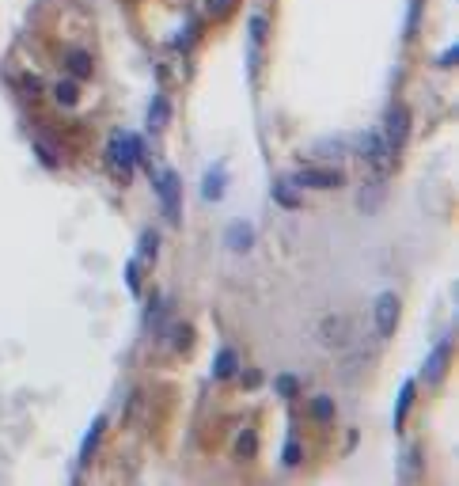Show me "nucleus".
Masks as SVG:
<instances>
[{"label":"nucleus","mask_w":459,"mask_h":486,"mask_svg":"<svg viewBox=\"0 0 459 486\" xmlns=\"http://www.w3.org/2000/svg\"><path fill=\"white\" fill-rule=\"evenodd\" d=\"M262 38H266V16H250V61H258Z\"/></svg>","instance_id":"9b49d317"},{"label":"nucleus","mask_w":459,"mask_h":486,"mask_svg":"<svg viewBox=\"0 0 459 486\" xmlns=\"http://www.w3.org/2000/svg\"><path fill=\"white\" fill-rule=\"evenodd\" d=\"M448 353H452V342L444 338L441 346L433 350V357L425 361V377H429V380H441V377H444V364H448Z\"/></svg>","instance_id":"6e6552de"},{"label":"nucleus","mask_w":459,"mask_h":486,"mask_svg":"<svg viewBox=\"0 0 459 486\" xmlns=\"http://www.w3.org/2000/svg\"><path fill=\"white\" fill-rule=\"evenodd\" d=\"M319 342L326 350H349L357 342V323L349 315H326L319 323Z\"/></svg>","instance_id":"f257e3e1"},{"label":"nucleus","mask_w":459,"mask_h":486,"mask_svg":"<svg viewBox=\"0 0 459 486\" xmlns=\"http://www.w3.org/2000/svg\"><path fill=\"white\" fill-rule=\"evenodd\" d=\"M106 156L118 171H122V179H129V171H133V163L140 160V141L133 134H114L111 145H106Z\"/></svg>","instance_id":"f03ea898"},{"label":"nucleus","mask_w":459,"mask_h":486,"mask_svg":"<svg viewBox=\"0 0 459 486\" xmlns=\"http://www.w3.org/2000/svg\"><path fill=\"white\" fill-rule=\"evenodd\" d=\"M126 278H129V289H140V278H137V262H129Z\"/></svg>","instance_id":"b1692460"},{"label":"nucleus","mask_w":459,"mask_h":486,"mask_svg":"<svg viewBox=\"0 0 459 486\" xmlns=\"http://www.w3.org/2000/svg\"><path fill=\"white\" fill-rule=\"evenodd\" d=\"M384 141H387V148L391 152H399L402 145H407V134H410V114H407V107H391L387 110V122H384Z\"/></svg>","instance_id":"20e7f679"},{"label":"nucleus","mask_w":459,"mask_h":486,"mask_svg":"<svg viewBox=\"0 0 459 486\" xmlns=\"http://www.w3.org/2000/svg\"><path fill=\"white\" fill-rule=\"evenodd\" d=\"M209 8H216V12H228V8H232V0H209Z\"/></svg>","instance_id":"393cba45"},{"label":"nucleus","mask_w":459,"mask_h":486,"mask_svg":"<svg viewBox=\"0 0 459 486\" xmlns=\"http://www.w3.org/2000/svg\"><path fill=\"white\" fill-rule=\"evenodd\" d=\"M148 126H152V129H163V126H167V99H163V95H152Z\"/></svg>","instance_id":"9d476101"},{"label":"nucleus","mask_w":459,"mask_h":486,"mask_svg":"<svg viewBox=\"0 0 459 486\" xmlns=\"http://www.w3.org/2000/svg\"><path fill=\"white\" fill-rule=\"evenodd\" d=\"M297 463H300V445H297V441H289V445H285V468H297Z\"/></svg>","instance_id":"412c9836"},{"label":"nucleus","mask_w":459,"mask_h":486,"mask_svg":"<svg viewBox=\"0 0 459 486\" xmlns=\"http://www.w3.org/2000/svg\"><path fill=\"white\" fill-rule=\"evenodd\" d=\"M399 323V296L395 293H380L376 296V335L387 338Z\"/></svg>","instance_id":"423d86ee"},{"label":"nucleus","mask_w":459,"mask_h":486,"mask_svg":"<svg viewBox=\"0 0 459 486\" xmlns=\"http://www.w3.org/2000/svg\"><path fill=\"white\" fill-rule=\"evenodd\" d=\"M156 190H160V202H163V213H167V220H179V194H182L179 175H175V171H160Z\"/></svg>","instance_id":"39448f33"},{"label":"nucleus","mask_w":459,"mask_h":486,"mask_svg":"<svg viewBox=\"0 0 459 486\" xmlns=\"http://www.w3.org/2000/svg\"><path fill=\"white\" fill-rule=\"evenodd\" d=\"M357 152H360V160H365L372 171H380V175L391 168V156H395L380 134H360V137H357Z\"/></svg>","instance_id":"7ed1b4c3"},{"label":"nucleus","mask_w":459,"mask_h":486,"mask_svg":"<svg viewBox=\"0 0 459 486\" xmlns=\"http://www.w3.org/2000/svg\"><path fill=\"white\" fill-rule=\"evenodd\" d=\"M236 369H239L236 350H221V357H216V364H213V377L216 380H228V377H236Z\"/></svg>","instance_id":"1a4fd4ad"},{"label":"nucleus","mask_w":459,"mask_h":486,"mask_svg":"<svg viewBox=\"0 0 459 486\" xmlns=\"http://www.w3.org/2000/svg\"><path fill=\"white\" fill-rule=\"evenodd\" d=\"M250 239H255V232H250L247 225H232V228H228V243H232V251H247Z\"/></svg>","instance_id":"f8f14e48"},{"label":"nucleus","mask_w":459,"mask_h":486,"mask_svg":"<svg viewBox=\"0 0 459 486\" xmlns=\"http://www.w3.org/2000/svg\"><path fill=\"white\" fill-rule=\"evenodd\" d=\"M221 194H224V168H216L213 175H205V198H209V202H216Z\"/></svg>","instance_id":"2eb2a0df"},{"label":"nucleus","mask_w":459,"mask_h":486,"mask_svg":"<svg viewBox=\"0 0 459 486\" xmlns=\"http://www.w3.org/2000/svg\"><path fill=\"white\" fill-rule=\"evenodd\" d=\"M455 58H459V50H448V53H444V58H441V65H444V69H448V65H452Z\"/></svg>","instance_id":"a878e982"},{"label":"nucleus","mask_w":459,"mask_h":486,"mask_svg":"<svg viewBox=\"0 0 459 486\" xmlns=\"http://www.w3.org/2000/svg\"><path fill=\"white\" fill-rule=\"evenodd\" d=\"M53 95H57V103L72 107V103H76V84H72V80H61L57 87H53Z\"/></svg>","instance_id":"f3484780"},{"label":"nucleus","mask_w":459,"mask_h":486,"mask_svg":"<svg viewBox=\"0 0 459 486\" xmlns=\"http://www.w3.org/2000/svg\"><path fill=\"white\" fill-rule=\"evenodd\" d=\"M99 433H103V418H95V422H92V433L84 437V448H80V463H87V460H92L95 445H99Z\"/></svg>","instance_id":"4468645a"},{"label":"nucleus","mask_w":459,"mask_h":486,"mask_svg":"<svg viewBox=\"0 0 459 486\" xmlns=\"http://www.w3.org/2000/svg\"><path fill=\"white\" fill-rule=\"evenodd\" d=\"M156 243H160L156 232H145V236H140V259H145V262L156 259Z\"/></svg>","instance_id":"a211bd4d"},{"label":"nucleus","mask_w":459,"mask_h":486,"mask_svg":"<svg viewBox=\"0 0 459 486\" xmlns=\"http://www.w3.org/2000/svg\"><path fill=\"white\" fill-rule=\"evenodd\" d=\"M297 186H311V190H331V186L342 183V171L338 168H304L297 171V179H292Z\"/></svg>","instance_id":"0eeeda50"},{"label":"nucleus","mask_w":459,"mask_h":486,"mask_svg":"<svg viewBox=\"0 0 459 486\" xmlns=\"http://www.w3.org/2000/svg\"><path fill=\"white\" fill-rule=\"evenodd\" d=\"M273 198H277V202L285 205V209H297V205H300V202H297V194H292L285 183H281V186H273Z\"/></svg>","instance_id":"6ab92c4d"},{"label":"nucleus","mask_w":459,"mask_h":486,"mask_svg":"<svg viewBox=\"0 0 459 486\" xmlns=\"http://www.w3.org/2000/svg\"><path fill=\"white\" fill-rule=\"evenodd\" d=\"M239 452H243V456H250V452H255V437H250V433L239 437Z\"/></svg>","instance_id":"5701e85b"},{"label":"nucleus","mask_w":459,"mask_h":486,"mask_svg":"<svg viewBox=\"0 0 459 486\" xmlns=\"http://www.w3.org/2000/svg\"><path fill=\"white\" fill-rule=\"evenodd\" d=\"M410 403H414V384H402V395H399V406H395V429H399L402 422H407Z\"/></svg>","instance_id":"dca6fc26"},{"label":"nucleus","mask_w":459,"mask_h":486,"mask_svg":"<svg viewBox=\"0 0 459 486\" xmlns=\"http://www.w3.org/2000/svg\"><path fill=\"white\" fill-rule=\"evenodd\" d=\"M311 414L319 418V422H326V418L334 414V403H331V399H315V406H311Z\"/></svg>","instance_id":"aec40b11"},{"label":"nucleus","mask_w":459,"mask_h":486,"mask_svg":"<svg viewBox=\"0 0 459 486\" xmlns=\"http://www.w3.org/2000/svg\"><path fill=\"white\" fill-rule=\"evenodd\" d=\"M69 69H72L76 80H84V76H92V58H87L84 50H72L69 53Z\"/></svg>","instance_id":"ddd939ff"},{"label":"nucleus","mask_w":459,"mask_h":486,"mask_svg":"<svg viewBox=\"0 0 459 486\" xmlns=\"http://www.w3.org/2000/svg\"><path fill=\"white\" fill-rule=\"evenodd\" d=\"M277 392H281V395H297V392H300V384L292 380V377H277Z\"/></svg>","instance_id":"4be33fe9"}]
</instances>
